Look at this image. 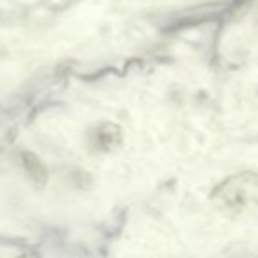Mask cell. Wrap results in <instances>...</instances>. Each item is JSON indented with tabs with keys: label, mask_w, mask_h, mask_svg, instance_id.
<instances>
[{
	"label": "cell",
	"mask_w": 258,
	"mask_h": 258,
	"mask_svg": "<svg viewBox=\"0 0 258 258\" xmlns=\"http://www.w3.org/2000/svg\"><path fill=\"white\" fill-rule=\"evenodd\" d=\"M114 132H116V126H109V128H99L97 130V136H95V143L99 148L102 150H107V148L112 146L114 143Z\"/></svg>",
	"instance_id": "cell-1"
}]
</instances>
